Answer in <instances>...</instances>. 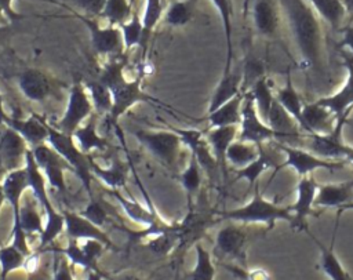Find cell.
I'll list each match as a JSON object with an SVG mask.
<instances>
[{
	"instance_id": "obj_1",
	"label": "cell",
	"mask_w": 353,
	"mask_h": 280,
	"mask_svg": "<svg viewBox=\"0 0 353 280\" xmlns=\"http://www.w3.org/2000/svg\"><path fill=\"white\" fill-rule=\"evenodd\" d=\"M284 28L296 52V63L313 95L330 81V58L323 18L307 0H277Z\"/></svg>"
},
{
	"instance_id": "obj_2",
	"label": "cell",
	"mask_w": 353,
	"mask_h": 280,
	"mask_svg": "<svg viewBox=\"0 0 353 280\" xmlns=\"http://www.w3.org/2000/svg\"><path fill=\"white\" fill-rule=\"evenodd\" d=\"M103 81L112 91L113 95V109L110 112L112 121L116 123L130 108L139 102H150L157 105H164L159 99L150 97L142 90V79L135 77L127 80L124 76V63L119 61L108 62L98 77Z\"/></svg>"
},
{
	"instance_id": "obj_3",
	"label": "cell",
	"mask_w": 353,
	"mask_h": 280,
	"mask_svg": "<svg viewBox=\"0 0 353 280\" xmlns=\"http://www.w3.org/2000/svg\"><path fill=\"white\" fill-rule=\"evenodd\" d=\"M25 168L28 172L29 189H30L32 194L36 197V200L39 201V204L44 212V217H46L44 230L39 237V248H37L39 251H44L57 240V237L61 233L65 232V218H63L62 211H58L54 207L52 201L50 200V193L47 189V179H46L44 174L41 172L40 167L37 166L30 148L26 152Z\"/></svg>"
},
{
	"instance_id": "obj_4",
	"label": "cell",
	"mask_w": 353,
	"mask_h": 280,
	"mask_svg": "<svg viewBox=\"0 0 353 280\" xmlns=\"http://www.w3.org/2000/svg\"><path fill=\"white\" fill-rule=\"evenodd\" d=\"M219 221H232L243 225L261 223L266 230L276 226L277 221H285L291 223L292 212L290 206H280L273 200H268L261 194L259 182L254 185V196L248 203L233 210H216Z\"/></svg>"
},
{
	"instance_id": "obj_5",
	"label": "cell",
	"mask_w": 353,
	"mask_h": 280,
	"mask_svg": "<svg viewBox=\"0 0 353 280\" xmlns=\"http://www.w3.org/2000/svg\"><path fill=\"white\" fill-rule=\"evenodd\" d=\"M245 17L252 33L266 43L277 44L294 61L290 47L284 41V21L277 0H245Z\"/></svg>"
},
{
	"instance_id": "obj_6",
	"label": "cell",
	"mask_w": 353,
	"mask_h": 280,
	"mask_svg": "<svg viewBox=\"0 0 353 280\" xmlns=\"http://www.w3.org/2000/svg\"><path fill=\"white\" fill-rule=\"evenodd\" d=\"M15 81L22 95L26 99L37 103H46L51 99L61 101L66 88L63 81L34 66H25L17 72Z\"/></svg>"
},
{
	"instance_id": "obj_7",
	"label": "cell",
	"mask_w": 353,
	"mask_h": 280,
	"mask_svg": "<svg viewBox=\"0 0 353 280\" xmlns=\"http://www.w3.org/2000/svg\"><path fill=\"white\" fill-rule=\"evenodd\" d=\"M3 192L6 201L11 207L12 212V228H11V241L17 248H19L26 257L30 255L33 251L29 246V237L25 234V232L21 228L19 223V210H21V201L25 194V192L29 189V181H28V172L25 167L11 170L4 174L3 181Z\"/></svg>"
},
{
	"instance_id": "obj_8",
	"label": "cell",
	"mask_w": 353,
	"mask_h": 280,
	"mask_svg": "<svg viewBox=\"0 0 353 280\" xmlns=\"http://www.w3.org/2000/svg\"><path fill=\"white\" fill-rule=\"evenodd\" d=\"M48 126V139L47 143L52 146L72 167V172L79 177L84 189L87 190L90 199L92 197V179L95 178L91 170V159L85 154L79 145L76 143L73 135L65 134L55 128L52 124L47 123Z\"/></svg>"
},
{
	"instance_id": "obj_9",
	"label": "cell",
	"mask_w": 353,
	"mask_h": 280,
	"mask_svg": "<svg viewBox=\"0 0 353 280\" xmlns=\"http://www.w3.org/2000/svg\"><path fill=\"white\" fill-rule=\"evenodd\" d=\"M40 1H47V3L61 7L63 10H68L72 17H74L80 22H83L90 32L92 48L95 50V52L98 55L116 57V55H120L124 52V44H123V36H121L120 28L110 26V25L101 26L99 22L97 21V18L84 15L80 11L74 10L73 7H70L65 3H61L58 0H40Z\"/></svg>"
},
{
	"instance_id": "obj_10",
	"label": "cell",
	"mask_w": 353,
	"mask_h": 280,
	"mask_svg": "<svg viewBox=\"0 0 353 280\" xmlns=\"http://www.w3.org/2000/svg\"><path fill=\"white\" fill-rule=\"evenodd\" d=\"M273 142L279 148V150L284 154V160L276 170L273 178L276 177V174L280 170H283L285 167L292 168L299 177H305V175L313 174L316 170H327V171L342 170L349 163L346 160L323 159V157L314 154L313 152L307 150L306 148H298V146L288 145V143H284L280 141H273Z\"/></svg>"
},
{
	"instance_id": "obj_11",
	"label": "cell",
	"mask_w": 353,
	"mask_h": 280,
	"mask_svg": "<svg viewBox=\"0 0 353 280\" xmlns=\"http://www.w3.org/2000/svg\"><path fill=\"white\" fill-rule=\"evenodd\" d=\"M250 234L247 225L232 222L223 225L215 236L212 254L219 261H232L240 266L247 268V248Z\"/></svg>"
},
{
	"instance_id": "obj_12",
	"label": "cell",
	"mask_w": 353,
	"mask_h": 280,
	"mask_svg": "<svg viewBox=\"0 0 353 280\" xmlns=\"http://www.w3.org/2000/svg\"><path fill=\"white\" fill-rule=\"evenodd\" d=\"M135 139L152 153L161 164L168 168H174L178 163L179 154L182 152V138L176 131H153V130H132Z\"/></svg>"
},
{
	"instance_id": "obj_13",
	"label": "cell",
	"mask_w": 353,
	"mask_h": 280,
	"mask_svg": "<svg viewBox=\"0 0 353 280\" xmlns=\"http://www.w3.org/2000/svg\"><path fill=\"white\" fill-rule=\"evenodd\" d=\"M92 110H94V105L85 84L80 80H76L70 86L66 108L62 117L52 126L65 134L73 135L74 131L90 116H92Z\"/></svg>"
},
{
	"instance_id": "obj_14",
	"label": "cell",
	"mask_w": 353,
	"mask_h": 280,
	"mask_svg": "<svg viewBox=\"0 0 353 280\" xmlns=\"http://www.w3.org/2000/svg\"><path fill=\"white\" fill-rule=\"evenodd\" d=\"M237 139L251 142L255 145L280 141L279 134L265 123L255 108V102L248 92H244L241 108V121L239 124Z\"/></svg>"
},
{
	"instance_id": "obj_15",
	"label": "cell",
	"mask_w": 353,
	"mask_h": 280,
	"mask_svg": "<svg viewBox=\"0 0 353 280\" xmlns=\"http://www.w3.org/2000/svg\"><path fill=\"white\" fill-rule=\"evenodd\" d=\"M317 188L319 183L316 182L313 174L299 177V181L295 186L296 199L292 204H290L292 212V221L290 226L292 230L306 233L309 230L307 218L310 215L319 217V212L314 210V197L317 193Z\"/></svg>"
},
{
	"instance_id": "obj_16",
	"label": "cell",
	"mask_w": 353,
	"mask_h": 280,
	"mask_svg": "<svg viewBox=\"0 0 353 280\" xmlns=\"http://www.w3.org/2000/svg\"><path fill=\"white\" fill-rule=\"evenodd\" d=\"M349 113H345L336 120V124L332 131L325 134H303L299 142L303 143V148L323 159L343 160L345 142L342 138V131L349 117Z\"/></svg>"
},
{
	"instance_id": "obj_17",
	"label": "cell",
	"mask_w": 353,
	"mask_h": 280,
	"mask_svg": "<svg viewBox=\"0 0 353 280\" xmlns=\"http://www.w3.org/2000/svg\"><path fill=\"white\" fill-rule=\"evenodd\" d=\"M33 157L44 174L47 183L62 194L68 193V185L65 181V171H72L69 163L48 143H41L32 148Z\"/></svg>"
},
{
	"instance_id": "obj_18",
	"label": "cell",
	"mask_w": 353,
	"mask_h": 280,
	"mask_svg": "<svg viewBox=\"0 0 353 280\" xmlns=\"http://www.w3.org/2000/svg\"><path fill=\"white\" fill-rule=\"evenodd\" d=\"M339 55L346 68V79L338 91L317 98L316 101L330 109L336 119L349 113L353 108V54L345 48H339Z\"/></svg>"
},
{
	"instance_id": "obj_19",
	"label": "cell",
	"mask_w": 353,
	"mask_h": 280,
	"mask_svg": "<svg viewBox=\"0 0 353 280\" xmlns=\"http://www.w3.org/2000/svg\"><path fill=\"white\" fill-rule=\"evenodd\" d=\"M270 142H266V143H261L258 145L259 146V154L258 157L250 163L248 166L243 167V168H239V170H234V179L233 181H240V179H245L247 183H248V189L252 190L254 189V185L256 182H259V178L261 175L268 171L269 168H273V174H272V178L276 172V170L279 168V166L281 164L283 160L279 159V156H276L280 150L276 145L270 146L269 145ZM274 143V142H273ZM270 178V179H272Z\"/></svg>"
},
{
	"instance_id": "obj_20",
	"label": "cell",
	"mask_w": 353,
	"mask_h": 280,
	"mask_svg": "<svg viewBox=\"0 0 353 280\" xmlns=\"http://www.w3.org/2000/svg\"><path fill=\"white\" fill-rule=\"evenodd\" d=\"M65 218V233L68 239L73 240H84V239H94L103 243L109 250L117 251L119 248L110 240L108 233L98 225L92 223L90 219L83 217L80 212L74 211H62Z\"/></svg>"
},
{
	"instance_id": "obj_21",
	"label": "cell",
	"mask_w": 353,
	"mask_h": 280,
	"mask_svg": "<svg viewBox=\"0 0 353 280\" xmlns=\"http://www.w3.org/2000/svg\"><path fill=\"white\" fill-rule=\"evenodd\" d=\"M339 219L335 221V228L331 239V246H325L321 240H319L310 230L306 232V234L313 240L319 250V269L324 273V276L328 280H353V276L347 272V269L343 266L341 259L338 258L335 252V236L338 230Z\"/></svg>"
},
{
	"instance_id": "obj_22",
	"label": "cell",
	"mask_w": 353,
	"mask_h": 280,
	"mask_svg": "<svg viewBox=\"0 0 353 280\" xmlns=\"http://www.w3.org/2000/svg\"><path fill=\"white\" fill-rule=\"evenodd\" d=\"M28 149L26 141L17 131L6 127V131L0 137V164L6 172L25 167Z\"/></svg>"
},
{
	"instance_id": "obj_23",
	"label": "cell",
	"mask_w": 353,
	"mask_h": 280,
	"mask_svg": "<svg viewBox=\"0 0 353 280\" xmlns=\"http://www.w3.org/2000/svg\"><path fill=\"white\" fill-rule=\"evenodd\" d=\"M6 127L12 128L17 131L32 149L37 145L47 143L48 139V126L44 119L39 114L32 113L29 117H18V116H8Z\"/></svg>"
},
{
	"instance_id": "obj_24",
	"label": "cell",
	"mask_w": 353,
	"mask_h": 280,
	"mask_svg": "<svg viewBox=\"0 0 353 280\" xmlns=\"http://www.w3.org/2000/svg\"><path fill=\"white\" fill-rule=\"evenodd\" d=\"M336 117L325 106L320 105L316 99L303 102L302 109V126L301 130L305 134H325L334 130Z\"/></svg>"
},
{
	"instance_id": "obj_25",
	"label": "cell",
	"mask_w": 353,
	"mask_h": 280,
	"mask_svg": "<svg viewBox=\"0 0 353 280\" xmlns=\"http://www.w3.org/2000/svg\"><path fill=\"white\" fill-rule=\"evenodd\" d=\"M237 135H239V126L212 127V128H208L207 132H204V137L218 161L223 179H228L229 177L226 152L230 143L237 139Z\"/></svg>"
},
{
	"instance_id": "obj_26",
	"label": "cell",
	"mask_w": 353,
	"mask_h": 280,
	"mask_svg": "<svg viewBox=\"0 0 353 280\" xmlns=\"http://www.w3.org/2000/svg\"><path fill=\"white\" fill-rule=\"evenodd\" d=\"M353 201V178L343 182L319 185L314 197L316 208H339Z\"/></svg>"
},
{
	"instance_id": "obj_27",
	"label": "cell",
	"mask_w": 353,
	"mask_h": 280,
	"mask_svg": "<svg viewBox=\"0 0 353 280\" xmlns=\"http://www.w3.org/2000/svg\"><path fill=\"white\" fill-rule=\"evenodd\" d=\"M241 84H243L241 66H233L229 72H223L221 80L218 81L216 87L212 91V95L210 98V103L207 108V113H211L212 110L223 105L226 101L243 92Z\"/></svg>"
},
{
	"instance_id": "obj_28",
	"label": "cell",
	"mask_w": 353,
	"mask_h": 280,
	"mask_svg": "<svg viewBox=\"0 0 353 280\" xmlns=\"http://www.w3.org/2000/svg\"><path fill=\"white\" fill-rule=\"evenodd\" d=\"M110 193V196L120 204V207L123 208V211L125 212V215L135 223L143 225L145 228L152 226L157 222H161L163 219L159 218L157 212L153 208H146L142 204H139L137 200H134L132 197H124L119 189H109L108 190Z\"/></svg>"
},
{
	"instance_id": "obj_29",
	"label": "cell",
	"mask_w": 353,
	"mask_h": 280,
	"mask_svg": "<svg viewBox=\"0 0 353 280\" xmlns=\"http://www.w3.org/2000/svg\"><path fill=\"white\" fill-rule=\"evenodd\" d=\"M274 97H276V101L294 117V120L298 123V126L301 128L303 101H302L301 95L298 94V91H296V88L292 83L290 68H287V70H285L284 86L283 87H274Z\"/></svg>"
},
{
	"instance_id": "obj_30",
	"label": "cell",
	"mask_w": 353,
	"mask_h": 280,
	"mask_svg": "<svg viewBox=\"0 0 353 280\" xmlns=\"http://www.w3.org/2000/svg\"><path fill=\"white\" fill-rule=\"evenodd\" d=\"M243 101L244 92H240L211 113H207L205 120L208 121V128L222 126H239L241 121Z\"/></svg>"
},
{
	"instance_id": "obj_31",
	"label": "cell",
	"mask_w": 353,
	"mask_h": 280,
	"mask_svg": "<svg viewBox=\"0 0 353 280\" xmlns=\"http://www.w3.org/2000/svg\"><path fill=\"white\" fill-rule=\"evenodd\" d=\"M40 210L41 207L33 194L22 199L21 210H19V223L28 237L32 234H36L37 237H40V234L44 230L46 219H43Z\"/></svg>"
},
{
	"instance_id": "obj_32",
	"label": "cell",
	"mask_w": 353,
	"mask_h": 280,
	"mask_svg": "<svg viewBox=\"0 0 353 280\" xmlns=\"http://www.w3.org/2000/svg\"><path fill=\"white\" fill-rule=\"evenodd\" d=\"M73 138L79 148L85 153L90 154L94 150H105L108 148V142L103 137L99 135L97 130V120L90 116L73 134Z\"/></svg>"
},
{
	"instance_id": "obj_33",
	"label": "cell",
	"mask_w": 353,
	"mask_h": 280,
	"mask_svg": "<svg viewBox=\"0 0 353 280\" xmlns=\"http://www.w3.org/2000/svg\"><path fill=\"white\" fill-rule=\"evenodd\" d=\"M199 0H174L164 11L163 22L171 28H181L192 22L197 12Z\"/></svg>"
},
{
	"instance_id": "obj_34",
	"label": "cell",
	"mask_w": 353,
	"mask_h": 280,
	"mask_svg": "<svg viewBox=\"0 0 353 280\" xmlns=\"http://www.w3.org/2000/svg\"><path fill=\"white\" fill-rule=\"evenodd\" d=\"M203 175H204V171H203L201 166L199 164L197 159L190 153L186 167L178 175V181H179L181 186L183 188V190H185V193L188 196V206H189V208L192 207L193 199L197 196V193L201 189Z\"/></svg>"
},
{
	"instance_id": "obj_35",
	"label": "cell",
	"mask_w": 353,
	"mask_h": 280,
	"mask_svg": "<svg viewBox=\"0 0 353 280\" xmlns=\"http://www.w3.org/2000/svg\"><path fill=\"white\" fill-rule=\"evenodd\" d=\"M245 92H248L252 97V99L255 102V108L258 110V114L266 123L269 112L272 109V105H273V102L276 99V97H274V86L272 84L270 79L268 76L261 77Z\"/></svg>"
},
{
	"instance_id": "obj_36",
	"label": "cell",
	"mask_w": 353,
	"mask_h": 280,
	"mask_svg": "<svg viewBox=\"0 0 353 280\" xmlns=\"http://www.w3.org/2000/svg\"><path fill=\"white\" fill-rule=\"evenodd\" d=\"M247 50L243 58L241 69H243V84H241V91L245 92L248 91L252 84L259 80L261 77L266 76V63L265 61L258 57L251 46V41L247 43Z\"/></svg>"
},
{
	"instance_id": "obj_37",
	"label": "cell",
	"mask_w": 353,
	"mask_h": 280,
	"mask_svg": "<svg viewBox=\"0 0 353 280\" xmlns=\"http://www.w3.org/2000/svg\"><path fill=\"white\" fill-rule=\"evenodd\" d=\"M259 154V146L251 142L236 139L230 143L226 152V161L233 170L243 168L252 163Z\"/></svg>"
},
{
	"instance_id": "obj_38",
	"label": "cell",
	"mask_w": 353,
	"mask_h": 280,
	"mask_svg": "<svg viewBox=\"0 0 353 280\" xmlns=\"http://www.w3.org/2000/svg\"><path fill=\"white\" fill-rule=\"evenodd\" d=\"M214 7L216 8L223 32H225V40H226V62H225V69L223 72H229L233 68V44H232V32H233V3L232 0H211Z\"/></svg>"
},
{
	"instance_id": "obj_39",
	"label": "cell",
	"mask_w": 353,
	"mask_h": 280,
	"mask_svg": "<svg viewBox=\"0 0 353 280\" xmlns=\"http://www.w3.org/2000/svg\"><path fill=\"white\" fill-rule=\"evenodd\" d=\"M91 170L94 177L101 179L108 189H120L127 183V167L120 161H114L103 168L91 160Z\"/></svg>"
},
{
	"instance_id": "obj_40",
	"label": "cell",
	"mask_w": 353,
	"mask_h": 280,
	"mask_svg": "<svg viewBox=\"0 0 353 280\" xmlns=\"http://www.w3.org/2000/svg\"><path fill=\"white\" fill-rule=\"evenodd\" d=\"M317 14L327 22L334 30H341L343 26V19L346 17V11L341 3V0H307Z\"/></svg>"
},
{
	"instance_id": "obj_41",
	"label": "cell",
	"mask_w": 353,
	"mask_h": 280,
	"mask_svg": "<svg viewBox=\"0 0 353 280\" xmlns=\"http://www.w3.org/2000/svg\"><path fill=\"white\" fill-rule=\"evenodd\" d=\"M132 3L134 0H106L99 18L105 19L110 26L120 28L132 17Z\"/></svg>"
},
{
	"instance_id": "obj_42",
	"label": "cell",
	"mask_w": 353,
	"mask_h": 280,
	"mask_svg": "<svg viewBox=\"0 0 353 280\" xmlns=\"http://www.w3.org/2000/svg\"><path fill=\"white\" fill-rule=\"evenodd\" d=\"M196 263L190 272L186 273L185 280H215V265L210 251H207L200 243L194 244Z\"/></svg>"
},
{
	"instance_id": "obj_43",
	"label": "cell",
	"mask_w": 353,
	"mask_h": 280,
	"mask_svg": "<svg viewBox=\"0 0 353 280\" xmlns=\"http://www.w3.org/2000/svg\"><path fill=\"white\" fill-rule=\"evenodd\" d=\"M84 84L88 90L90 98L92 101L94 110L99 114H110V112L113 109V95H112L110 88L99 79L88 80Z\"/></svg>"
},
{
	"instance_id": "obj_44",
	"label": "cell",
	"mask_w": 353,
	"mask_h": 280,
	"mask_svg": "<svg viewBox=\"0 0 353 280\" xmlns=\"http://www.w3.org/2000/svg\"><path fill=\"white\" fill-rule=\"evenodd\" d=\"M26 255L12 243L0 244V280H7L8 274L23 268Z\"/></svg>"
},
{
	"instance_id": "obj_45",
	"label": "cell",
	"mask_w": 353,
	"mask_h": 280,
	"mask_svg": "<svg viewBox=\"0 0 353 280\" xmlns=\"http://www.w3.org/2000/svg\"><path fill=\"white\" fill-rule=\"evenodd\" d=\"M164 0H145V7L142 12V25H143V39L142 44H146L152 32L157 26V23L163 19L165 11Z\"/></svg>"
},
{
	"instance_id": "obj_46",
	"label": "cell",
	"mask_w": 353,
	"mask_h": 280,
	"mask_svg": "<svg viewBox=\"0 0 353 280\" xmlns=\"http://www.w3.org/2000/svg\"><path fill=\"white\" fill-rule=\"evenodd\" d=\"M121 36H123V44H124V51L131 50L132 47L142 44L143 39V25H142V18L138 15V12L134 11L132 17L120 26Z\"/></svg>"
},
{
	"instance_id": "obj_47",
	"label": "cell",
	"mask_w": 353,
	"mask_h": 280,
	"mask_svg": "<svg viewBox=\"0 0 353 280\" xmlns=\"http://www.w3.org/2000/svg\"><path fill=\"white\" fill-rule=\"evenodd\" d=\"M222 265L239 280H272L270 274L262 268L248 269V268H244L240 265H230L226 262H223Z\"/></svg>"
},
{
	"instance_id": "obj_48",
	"label": "cell",
	"mask_w": 353,
	"mask_h": 280,
	"mask_svg": "<svg viewBox=\"0 0 353 280\" xmlns=\"http://www.w3.org/2000/svg\"><path fill=\"white\" fill-rule=\"evenodd\" d=\"M83 217H85L87 219H90L92 223L98 225V226H103L105 222L108 221V211L103 207V204L99 200H95L94 197L90 199L88 204L84 207V210L79 211Z\"/></svg>"
},
{
	"instance_id": "obj_49",
	"label": "cell",
	"mask_w": 353,
	"mask_h": 280,
	"mask_svg": "<svg viewBox=\"0 0 353 280\" xmlns=\"http://www.w3.org/2000/svg\"><path fill=\"white\" fill-rule=\"evenodd\" d=\"M68 6H73L74 10L80 11L84 15L99 18L101 11L106 3V0H58Z\"/></svg>"
},
{
	"instance_id": "obj_50",
	"label": "cell",
	"mask_w": 353,
	"mask_h": 280,
	"mask_svg": "<svg viewBox=\"0 0 353 280\" xmlns=\"http://www.w3.org/2000/svg\"><path fill=\"white\" fill-rule=\"evenodd\" d=\"M72 268V263L63 254L54 252L52 280H74Z\"/></svg>"
},
{
	"instance_id": "obj_51",
	"label": "cell",
	"mask_w": 353,
	"mask_h": 280,
	"mask_svg": "<svg viewBox=\"0 0 353 280\" xmlns=\"http://www.w3.org/2000/svg\"><path fill=\"white\" fill-rule=\"evenodd\" d=\"M342 32V39L338 43L339 48L347 50L350 54H353V23L343 25L341 28Z\"/></svg>"
},
{
	"instance_id": "obj_52",
	"label": "cell",
	"mask_w": 353,
	"mask_h": 280,
	"mask_svg": "<svg viewBox=\"0 0 353 280\" xmlns=\"http://www.w3.org/2000/svg\"><path fill=\"white\" fill-rule=\"evenodd\" d=\"M12 1L14 0H0V7L3 8V11L6 12V15L8 17V19L15 23V22H21L22 19L25 18H29V15H25V14H21L18 11L14 10L12 7Z\"/></svg>"
},
{
	"instance_id": "obj_53",
	"label": "cell",
	"mask_w": 353,
	"mask_h": 280,
	"mask_svg": "<svg viewBox=\"0 0 353 280\" xmlns=\"http://www.w3.org/2000/svg\"><path fill=\"white\" fill-rule=\"evenodd\" d=\"M11 34H12V23L0 26V44L6 43L11 37Z\"/></svg>"
},
{
	"instance_id": "obj_54",
	"label": "cell",
	"mask_w": 353,
	"mask_h": 280,
	"mask_svg": "<svg viewBox=\"0 0 353 280\" xmlns=\"http://www.w3.org/2000/svg\"><path fill=\"white\" fill-rule=\"evenodd\" d=\"M108 280H145V279L138 274H134V273H124V274H120L116 277L108 276Z\"/></svg>"
},
{
	"instance_id": "obj_55",
	"label": "cell",
	"mask_w": 353,
	"mask_h": 280,
	"mask_svg": "<svg viewBox=\"0 0 353 280\" xmlns=\"http://www.w3.org/2000/svg\"><path fill=\"white\" fill-rule=\"evenodd\" d=\"M8 113L6 112V108H4V97H3V94L0 92V124H4L6 126V123H7V120H8Z\"/></svg>"
},
{
	"instance_id": "obj_56",
	"label": "cell",
	"mask_w": 353,
	"mask_h": 280,
	"mask_svg": "<svg viewBox=\"0 0 353 280\" xmlns=\"http://www.w3.org/2000/svg\"><path fill=\"white\" fill-rule=\"evenodd\" d=\"M343 160L353 164V146H350L347 143H345V146H343Z\"/></svg>"
},
{
	"instance_id": "obj_57",
	"label": "cell",
	"mask_w": 353,
	"mask_h": 280,
	"mask_svg": "<svg viewBox=\"0 0 353 280\" xmlns=\"http://www.w3.org/2000/svg\"><path fill=\"white\" fill-rule=\"evenodd\" d=\"M108 276L109 274H102V273H98V272H87V280H108Z\"/></svg>"
},
{
	"instance_id": "obj_58",
	"label": "cell",
	"mask_w": 353,
	"mask_h": 280,
	"mask_svg": "<svg viewBox=\"0 0 353 280\" xmlns=\"http://www.w3.org/2000/svg\"><path fill=\"white\" fill-rule=\"evenodd\" d=\"M6 174V170L3 168V166L0 164V211H1V207L6 201V197H4V192H3V185H1V181H3V177Z\"/></svg>"
},
{
	"instance_id": "obj_59",
	"label": "cell",
	"mask_w": 353,
	"mask_h": 280,
	"mask_svg": "<svg viewBox=\"0 0 353 280\" xmlns=\"http://www.w3.org/2000/svg\"><path fill=\"white\" fill-rule=\"evenodd\" d=\"M346 14H349L353 18V0H341Z\"/></svg>"
},
{
	"instance_id": "obj_60",
	"label": "cell",
	"mask_w": 353,
	"mask_h": 280,
	"mask_svg": "<svg viewBox=\"0 0 353 280\" xmlns=\"http://www.w3.org/2000/svg\"><path fill=\"white\" fill-rule=\"evenodd\" d=\"M343 211H353V201H352V203H347V204H345V206H342V207H339L338 211H336V217L339 218Z\"/></svg>"
},
{
	"instance_id": "obj_61",
	"label": "cell",
	"mask_w": 353,
	"mask_h": 280,
	"mask_svg": "<svg viewBox=\"0 0 353 280\" xmlns=\"http://www.w3.org/2000/svg\"><path fill=\"white\" fill-rule=\"evenodd\" d=\"M10 23H12V22L8 19V17L6 15V12H4L3 8L0 7V26H3V25H10Z\"/></svg>"
}]
</instances>
